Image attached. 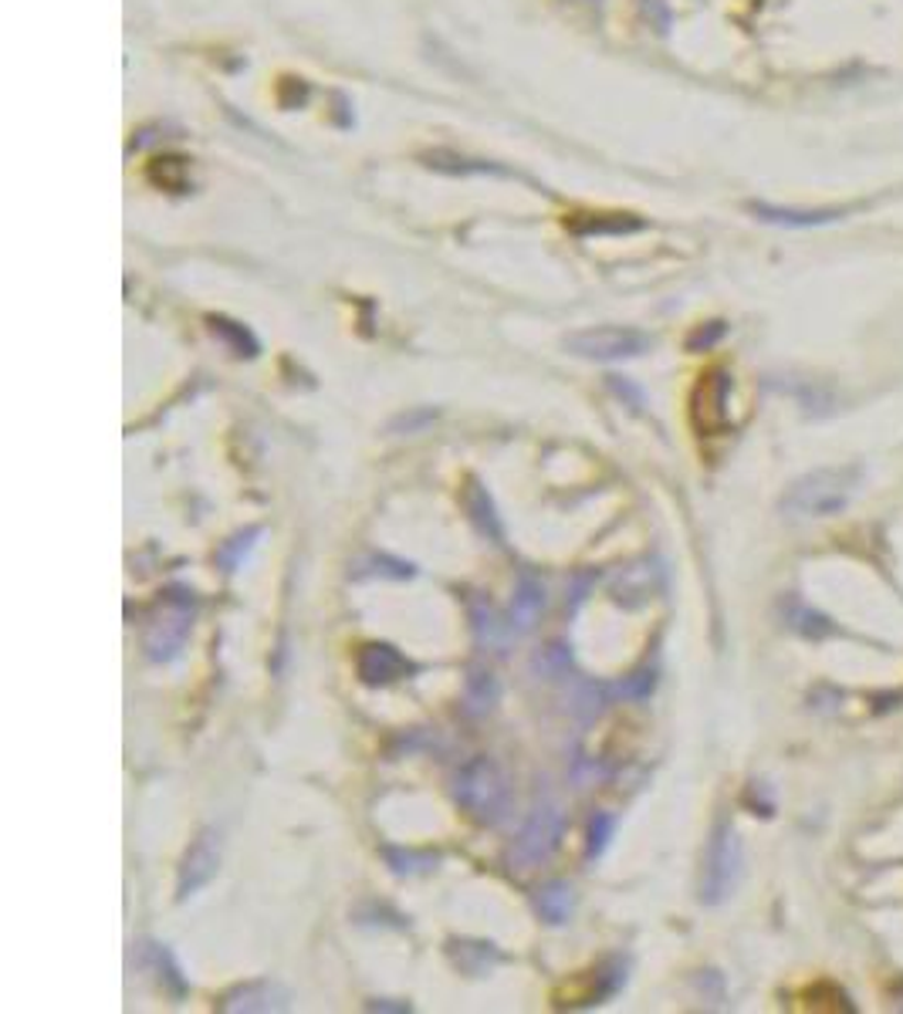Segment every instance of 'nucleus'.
<instances>
[{
    "label": "nucleus",
    "mask_w": 903,
    "mask_h": 1014,
    "mask_svg": "<svg viewBox=\"0 0 903 1014\" xmlns=\"http://www.w3.org/2000/svg\"><path fill=\"white\" fill-rule=\"evenodd\" d=\"M220 872V833L217 828H200L197 839L187 846L184 859L176 869V900L187 903L197 896L203 886L213 883V875Z\"/></svg>",
    "instance_id": "obj_8"
},
{
    "label": "nucleus",
    "mask_w": 903,
    "mask_h": 1014,
    "mask_svg": "<svg viewBox=\"0 0 903 1014\" xmlns=\"http://www.w3.org/2000/svg\"><path fill=\"white\" fill-rule=\"evenodd\" d=\"M370 1011H410V1004H389V1001H370Z\"/></svg>",
    "instance_id": "obj_31"
},
{
    "label": "nucleus",
    "mask_w": 903,
    "mask_h": 1014,
    "mask_svg": "<svg viewBox=\"0 0 903 1014\" xmlns=\"http://www.w3.org/2000/svg\"><path fill=\"white\" fill-rule=\"evenodd\" d=\"M464 694H467V707L474 714H487L494 704L502 701V683L487 666H471L467 680H464Z\"/></svg>",
    "instance_id": "obj_17"
},
{
    "label": "nucleus",
    "mask_w": 903,
    "mask_h": 1014,
    "mask_svg": "<svg viewBox=\"0 0 903 1014\" xmlns=\"http://www.w3.org/2000/svg\"><path fill=\"white\" fill-rule=\"evenodd\" d=\"M437 420V409H414V412H403V417H396L393 423H389V430L393 433H417V430H423L427 423H433Z\"/></svg>",
    "instance_id": "obj_28"
},
{
    "label": "nucleus",
    "mask_w": 903,
    "mask_h": 1014,
    "mask_svg": "<svg viewBox=\"0 0 903 1014\" xmlns=\"http://www.w3.org/2000/svg\"><path fill=\"white\" fill-rule=\"evenodd\" d=\"M549 606V592H546V582H541L535 572H521L518 582H515V598H511V609H508V626L511 632H531Z\"/></svg>",
    "instance_id": "obj_11"
},
{
    "label": "nucleus",
    "mask_w": 903,
    "mask_h": 1014,
    "mask_svg": "<svg viewBox=\"0 0 903 1014\" xmlns=\"http://www.w3.org/2000/svg\"><path fill=\"white\" fill-rule=\"evenodd\" d=\"M860 481H863V471L856 464L812 471L789 484V491L782 494V515L795 521L833 518L852 500V494L860 491Z\"/></svg>",
    "instance_id": "obj_1"
},
{
    "label": "nucleus",
    "mask_w": 903,
    "mask_h": 1014,
    "mask_svg": "<svg viewBox=\"0 0 903 1014\" xmlns=\"http://www.w3.org/2000/svg\"><path fill=\"white\" fill-rule=\"evenodd\" d=\"M741 880V839L735 833V825L728 818H720L711 833L707 856H704V872H701V903L720 906Z\"/></svg>",
    "instance_id": "obj_4"
},
{
    "label": "nucleus",
    "mask_w": 903,
    "mask_h": 1014,
    "mask_svg": "<svg viewBox=\"0 0 903 1014\" xmlns=\"http://www.w3.org/2000/svg\"><path fill=\"white\" fill-rule=\"evenodd\" d=\"M720 335H725V321H707V326H701V329L687 339V349H691V352H704V349H711Z\"/></svg>",
    "instance_id": "obj_29"
},
{
    "label": "nucleus",
    "mask_w": 903,
    "mask_h": 1014,
    "mask_svg": "<svg viewBox=\"0 0 903 1014\" xmlns=\"http://www.w3.org/2000/svg\"><path fill=\"white\" fill-rule=\"evenodd\" d=\"M447 957L461 974L487 978L502 963V950L491 940H447Z\"/></svg>",
    "instance_id": "obj_12"
},
{
    "label": "nucleus",
    "mask_w": 903,
    "mask_h": 1014,
    "mask_svg": "<svg viewBox=\"0 0 903 1014\" xmlns=\"http://www.w3.org/2000/svg\"><path fill=\"white\" fill-rule=\"evenodd\" d=\"M207 326H210V332L228 345L234 355H241V359H254L257 352H261V342L251 335V329H244L241 321H231V318H223V315H210L207 318Z\"/></svg>",
    "instance_id": "obj_20"
},
{
    "label": "nucleus",
    "mask_w": 903,
    "mask_h": 1014,
    "mask_svg": "<svg viewBox=\"0 0 903 1014\" xmlns=\"http://www.w3.org/2000/svg\"><path fill=\"white\" fill-rule=\"evenodd\" d=\"M653 339L637 332V329H619V326H599V329H582L565 339V349L579 359L590 362H616V359H637L650 352Z\"/></svg>",
    "instance_id": "obj_6"
},
{
    "label": "nucleus",
    "mask_w": 903,
    "mask_h": 1014,
    "mask_svg": "<svg viewBox=\"0 0 903 1014\" xmlns=\"http://www.w3.org/2000/svg\"><path fill=\"white\" fill-rule=\"evenodd\" d=\"M410 670H414L410 660H406L396 647H389V642H366V647H359L355 653V673L366 686H389L403 680Z\"/></svg>",
    "instance_id": "obj_10"
},
{
    "label": "nucleus",
    "mask_w": 903,
    "mask_h": 1014,
    "mask_svg": "<svg viewBox=\"0 0 903 1014\" xmlns=\"http://www.w3.org/2000/svg\"><path fill=\"white\" fill-rule=\"evenodd\" d=\"M755 213H761V220H769V223H789V227H812V223L833 220V213H792V210H775V207H755Z\"/></svg>",
    "instance_id": "obj_26"
},
{
    "label": "nucleus",
    "mask_w": 903,
    "mask_h": 1014,
    "mask_svg": "<svg viewBox=\"0 0 903 1014\" xmlns=\"http://www.w3.org/2000/svg\"><path fill=\"white\" fill-rule=\"evenodd\" d=\"M430 169L437 173H450V176H467V173H491V176H518L505 166H494V163H484V159H464V156H454V153H430L423 156Z\"/></svg>",
    "instance_id": "obj_22"
},
{
    "label": "nucleus",
    "mask_w": 903,
    "mask_h": 1014,
    "mask_svg": "<svg viewBox=\"0 0 903 1014\" xmlns=\"http://www.w3.org/2000/svg\"><path fill=\"white\" fill-rule=\"evenodd\" d=\"M582 4H599V0H582Z\"/></svg>",
    "instance_id": "obj_32"
},
{
    "label": "nucleus",
    "mask_w": 903,
    "mask_h": 1014,
    "mask_svg": "<svg viewBox=\"0 0 903 1014\" xmlns=\"http://www.w3.org/2000/svg\"><path fill=\"white\" fill-rule=\"evenodd\" d=\"M349 575H352V578H393V582H403V578H414L417 569H414L410 562H403V559L376 555V551H373V555L355 559L352 569H349Z\"/></svg>",
    "instance_id": "obj_18"
},
{
    "label": "nucleus",
    "mask_w": 903,
    "mask_h": 1014,
    "mask_svg": "<svg viewBox=\"0 0 903 1014\" xmlns=\"http://www.w3.org/2000/svg\"><path fill=\"white\" fill-rule=\"evenodd\" d=\"M789 626L795 629V632H805V636H826L829 632V622L823 619V616H816V613H808L805 606H799L795 598L789 603Z\"/></svg>",
    "instance_id": "obj_27"
},
{
    "label": "nucleus",
    "mask_w": 903,
    "mask_h": 1014,
    "mask_svg": "<svg viewBox=\"0 0 903 1014\" xmlns=\"http://www.w3.org/2000/svg\"><path fill=\"white\" fill-rule=\"evenodd\" d=\"M264 534V528H244V531H238V534H231L228 541H223L220 548H217V565L228 572V575H234L244 562H247V555L254 551V544H257V538Z\"/></svg>",
    "instance_id": "obj_21"
},
{
    "label": "nucleus",
    "mask_w": 903,
    "mask_h": 1014,
    "mask_svg": "<svg viewBox=\"0 0 903 1014\" xmlns=\"http://www.w3.org/2000/svg\"><path fill=\"white\" fill-rule=\"evenodd\" d=\"M626 697H647L650 690H653V673H637V676H629L626 680V686H619Z\"/></svg>",
    "instance_id": "obj_30"
},
{
    "label": "nucleus",
    "mask_w": 903,
    "mask_h": 1014,
    "mask_svg": "<svg viewBox=\"0 0 903 1014\" xmlns=\"http://www.w3.org/2000/svg\"><path fill=\"white\" fill-rule=\"evenodd\" d=\"M194 613H197L194 592L169 588L159 595V603L153 606L143 629V650L153 663H173L184 653L194 629Z\"/></svg>",
    "instance_id": "obj_3"
},
{
    "label": "nucleus",
    "mask_w": 903,
    "mask_h": 1014,
    "mask_svg": "<svg viewBox=\"0 0 903 1014\" xmlns=\"http://www.w3.org/2000/svg\"><path fill=\"white\" fill-rule=\"evenodd\" d=\"M562 836H565V815L559 812V805H552V802L538 805L528 815L521 836L511 849V869L525 872V869L549 862L555 856V849L562 846Z\"/></svg>",
    "instance_id": "obj_5"
},
{
    "label": "nucleus",
    "mask_w": 903,
    "mask_h": 1014,
    "mask_svg": "<svg viewBox=\"0 0 903 1014\" xmlns=\"http://www.w3.org/2000/svg\"><path fill=\"white\" fill-rule=\"evenodd\" d=\"M565 227L579 238H603V234H634V230H643V220L634 213H572Z\"/></svg>",
    "instance_id": "obj_14"
},
{
    "label": "nucleus",
    "mask_w": 903,
    "mask_h": 1014,
    "mask_svg": "<svg viewBox=\"0 0 903 1014\" xmlns=\"http://www.w3.org/2000/svg\"><path fill=\"white\" fill-rule=\"evenodd\" d=\"M731 373L728 368H707L691 393V423L697 433L714 437L731 427Z\"/></svg>",
    "instance_id": "obj_7"
},
{
    "label": "nucleus",
    "mask_w": 903,
    "mask_h": 1014,
    "mask_svg": "<svg viewBox=\"0 0 903 1014\" xmlns=\"http://www.w3.org/2000/svg\"><path fill=\"white\" fill-rule=\"evenodd\" d=\"M389 869L396 875H423V872H433L440 856L437 852H417V849H396V846H386L383 849Z\"/></svg>",
    "instance_id": "obj_23"
},
{
    "label": "nucleus",
    "mask_w": 903,
    "mask_h": 1014,
    "mask_svg": "<svg viewBox=\"0 0 903 1014\" xmlns=\"http://www.w3.org/2000/svg\"><path fill=\"white\" fill-rule=\"evenodd\" d=\"M228 1014H271V1011H288L291 1007V991L278 981H247L231 988L217 1004Z\"/></svg>",
    "instance_id": "obj_9"
},
{
    "label": "nucleus",
    "mask_w": 903,
    "mask_h": 1014,
    "mask_svg": "<svg viewBox=\"0 0 903 1014\" xmlns=\"http://www.w3.org/2000/svg\"><path fill=\"white\" fill-rule=\"evenodd\" d=\"M454 798L477 825H502L515 805L508 774L487 754H474L454 771Z\"/></svg>",
    "instance_id": "obj_2"
},
{
    "label": "nucleus",
    "mask_w": 903,
    "mask_h": 1014,
    "mask_svg": "<svg viewBox=\"0 0 903 1014\" xmlns=\"http://www.w3.org/2000/svg\"><path fill=\"white\" fill-rule=\"evenodd\" d=\"M616 836V818L609 812H596L590 822V842H585V856L599 859L609 849V839Z\"/></svg>",
    "instance_id": "obj_25"
},
{
    "label": "nucleus",
    "mask_w": 903,
    "mask_h": 1014,
    "mask_svg": "<svg viewBox=\"0 0 903 1014\" xmlns=\"http://www.w3.org/2000/svg\"><path fill=\"white\" fill-rule=\"evenodd\" d=\"M535 910H538V916L546 919V924H552V927L569 924V916H572V910H575V893H572V886L562 883V880L546 883V886H541V890L535 893Z\"/></svg>",
    "instance_id": "obj_15"
},
{
    "label": "nucleus",
    "mask_w": 903,
    "mask_h": 1014,
    "mask_svg": "<svg viewBox=\"0 0 903 1014\" xmlns=\"http://www.w3.org/2000/svg\"><path fill=\"white\" fill-rule=\"evenodd\" d=\"M471 619H474L477 642H487V647H498V642L505 639V632H511V626L502 622V616L494 613L487 603H481V598H474V603H471Z\"/></svg>",
    "instance_id": "obj_24"
},
{
    "label": "nucleus",
    "mask_w": 903,
    "mask_h": 1014,
    "mask_svg": "<svg viewBox=\"0 0 903 1014\" xmlns=\"http://www.w3.org/2000/svg\"><path fill=\"white\" fill-rule=\"evenodd\" d=\"M146 176L153 187L169 190V194H187L190 190V159L176 156V153H163L146 166Z\"/></svg>",
    "instance_id": "obj_16"
},
{
    "label": "nucleus",
    "mask_w": 903,
    "mask_h": 1014,
    "mask_svg": "<svg viewBox=\"0 0 903 1014\" xmlns=\"http://www.w3.org/2000/svg\"><path fill=\"white\" fill-rule=\"evenodd\" d=\"M143 954H146L150 967L156 971L159 984H163L173 998H184V994H187V978H184V971H179L176 957H173L163 944H153V940L143 944Z\"/></svg>",
    "instance_id": "obj_19"
},
{
    "label": "nucleus",
    "mask_w": 903,
    "mask_h": 1014,
    "mask_svg": "<svg viewBox=\"0 0 903 1014\" xmlns=\"http://www.w3.org/2000/svg\"><path fill=\"white\" fill-rule=\"evenodd\" d=\"M464 507H467V518H471V525L477 528L481 538H487L494 544L505 541V528H502V518H498V507H494L487 487L471 481L467 491H464Z\"/></svg>",
    "instance_id": "obj_13"
}]
</instances>
